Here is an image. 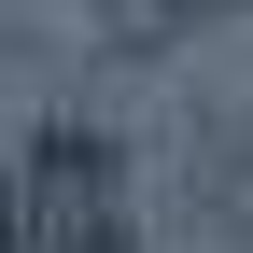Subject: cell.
Segmentation results:
<instances>
[{
	"label": "cell",
	"instance_id": "1",
	"mask_svg": "<svg viewBox=\"0 0 253 253\" xmlns=\"http://www.w3.org/2000/svg\"><path fill=\"white\" fill-rule=\"evenodd\" d=\"M14 225H28V253H141V225H126V155L99 126H42L28 169H14Z\"/></svg>",
	"mask_w": 253,
	"mask_h": 253
},
{
	"label": "cell",
	"instance_id": "2",
	"mask_svg": "<svg viewBox=\"0 0 253 253\" xmlns=\"http://www.w3.org/2000/svg\"><path fill=\"white\" fill-rule=\"evenodd\" d=\"M0 253H28V225H14V169H0Z\"/></svg>",
	"mask_w": 253,
	"mask_h": 253
},
{
	"label": "cell",
	"instance_id": "3",
	"mask_svg": "<svg viewBox=\"0 0 253 253\" xmlns=\"http://www.w3.org/2000/svg\"><path fill=\"white\" fill-rule=\"evenodd\" d=\"M141 14H211V0H141Z\"/></svg>",
	"mask_w": 253,
	"mask_h": 253
}]
</instances>
